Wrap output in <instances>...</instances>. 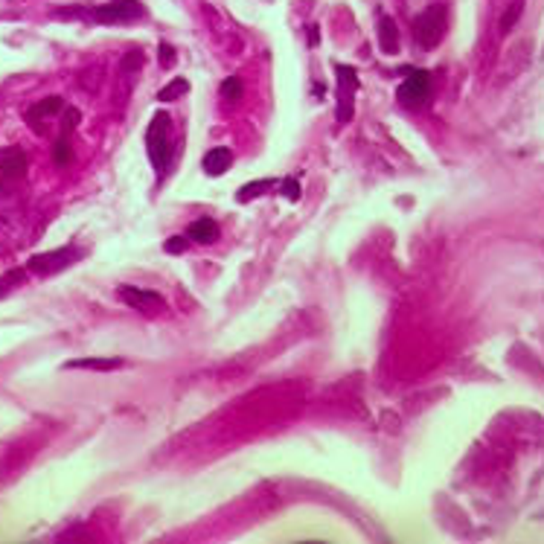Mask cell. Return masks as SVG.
<instances>
[{"label":"cell","mask_w":544,"mask_h":544,"mask_svg":"<svg viewBox=\"0 0 544 544\" xmlns=\"http://www.w3.org/2000/svg\"><path fill=\"white\" fill-rule=\"evenodd\" d=\"M56 18H88L102 27H126V23L146 18V6L140 0H108L102 6H91L88 12L84 6H65L62 12H56Z\"/></svg>","instance_id":"cell-1"},{"label":"cell","mask_w":544,"mask_h":544,"mask_svg":"<svg viewBox=\"0 0 544 544\" xmlns=\"http://www.w3.org/2000/svg\"><path fill=\"white\" fill-rule=\"evenodd\" d=\"M172 117L166 111H157L149 123V131H146V149H149V161L154 166V172L166 178L169 166H172V157H175V146H172Z\"/></svg>","instance_id":"cell-2"},{"label":"cell","mask_w":544,"mask_h":544,"mask_svg":"<svg viewBox=\"0 0 544 544\" xmlns=\"http://www.w3.org/2000/svg\"><path fill=\"white\" fill-rule=\"evenodd\" d=\"M445 27H449V9H445L443 4L428 6L417 18V23H414L417 44L422 47V50H431V47H437L443 41V35H445Z\"/></svg>","instance_id":"cell-3"},{"label":"cell","mask_w":544,"mask_h":544,"mask_svg":"<svg viewBox=\"0 0 544 544\" xmlns=\"http://www.w3.org/2000/svg\"><path fill=\"white\" fill-rule=\"evenodd\" d=\"M335 76H338L335 119H338V126H347L349 119H353V111H355V93L361 88V79H358V70L349 67V65H335Z\"/></svg>","instance_id":"cell-4"},{"label":"cell","mask_w":544,"mask_h":544,"mask_svg":"<svg viewBox=\"0 0 544 544\" xmlns=\"http://www.w3.org/2000/svg\"><path fill=\"white\" fill-rule=\"evenodd\" d=\"M82 259V250L74 245H65V248H56V250H47V253H35L27 262V271L35 276H53L58 271L70 268Z\"/></svg>","instance_id":"cell-5"},{"label":"cell","mask_w":544,"mask_h":544,"mask_svg":"<svg viewBox=\"0 0 544 544\" xmlns=\"http://www.w3.org/2000/svg\"><path fill=\"white\" fill-rule=\"evenodd\" d=\"M428 96H431V74L428 70H408V79L396 88V100L408 108H417L422 102H428Z\"/></svg>","instance_id":"cell-6"},{"label":"cell","mask_w":544,"mask_h":544,"mask_svg":"<svg viewBox=\"0 0 544 544\" xmlns=\"http://www.w3.org/2000/svg\"><path fill=\"white\" fill-rule=\"evenodd\" d=\"M119 300H123L126 306H131L140 314H161L166 311V300L152 292V288H137V285H119Z\"/></svg>","instance_id":"cell-7"},{"label":"cell","mask_w":544,"mask_h":544,"mask_svg":"<svg viewBox=\"0 0 544 544\" xmlns=\"http://www.w3.org/2000/svg\"><path fill=\"white\" fill-rule=\"evenodd\" d=\"M27 152L21 146H6L0 149V187H12L18 180L27 178Z\"/></svg>","instance_id":"cell-8"},{"label":"cell","mask_w":544,"mask_h":544,"mask_svg":"<svg viewBox=\"0 0 544 544\" xmlns=\"http://www.w3.org/2000/svg\"><path fill=\"white\" fill-rule=\"evenodd\" d=\"M65 108H67V102L62 100V96H47V100H41V102H35L32 108H27L23 119H27L32 131L47 135V123H53L56 117H62Z\"/></svg>","instance_id":"cell-9"},{"label":"cell","mask_w":544,"mask_h":544,"mask_svg":"<svg viewBox=\"0 0 544 544\" xmlns=\"http://www.w3.org/2000/svg\"><path fill=\"white\" fill-rule=\"evenodd\" d=\"M82 114L76 111V108H65L62 111V135H58L56 146H53V161L56 166H67L70 163V154H74V131L79 126Z\"/></svg>","instance_id":"cell-10"},{"label":"cell","mask_w":544,"mask_h":544,"mask_svg":"<svg viewBox=\"0 0 544 544\" xmlns=\"http://www.w3.org/2000/svg\"><path fill=\"white\" fill-rule=\"evenodd\" d=\"M231 166H233V152L227 149V146H215V149H210L207 154H204V161H201L204 175H210V178L224 175Z\"/></svg>","instance_id":"cell-11"},{"label":"cell","mask_w":544,"mask_h":544,"mask_svg":"<svg viewBox=\"0 0 544 544\" xmlns=\"http://www.w3.org/2000/svg\"><path fill=\"white\" fill-rule=\"evenodd\" d=\"M187 239L198 241V245H213V241L219 239V224L204 215V219H196L187 227Z\"/></svg>","instance_id":"cell-12"},{"label":"cell","mask_w":544,"mask_h":544,"mask_svg":"<svg viewBox=\"0 0 544 544\" xmlns=\"http://www.w3.org/2000/svg\"><path fill=\"white\" fill-rule=\"evenodd\" d=\"M67 370H96V373H108V370H119L126 367V358H74L65 364Z\"/></svg>","instance_id":"cell-13"},{"label":"cell","mask_w":544,"mask_h":544,"mask_svg":"<svg viewBox=\"0 0 544 544\" xmlns=\"http://www.w3.org/2000/svg\"><path fill=\"white\" fill-rule=\"evenodd\" d=\"M280 180H274V178H259V180H250V184H245V187H239V192H236V201L239 204H248V201H257V198H262L265 192H271Z\"/></svg>","instance_id":"cell-14"},{"label":"cell","mask_w":544,"mask_h":544,"mask_svg":"<svg viewBox=\"0 0 544 544\" xmlns=\"http://www.w3.org/2000/svg\"><path fill=\"white\" fill-rule=\"evenodd\" d=\"M379 47L384 53H396L399 50V30H396V21L382 15L379 18Z\"/></svg>","instance_id":"cell-15"},{"label":"cell","mask_w":544,"mask_h":544,"mask_svg":"<svg viewBox=\"0 0 544 544\" xmlns=\"http://www.w3.org/2000/svg\"><path fill=\"white\" fill-rule=\"evenodd\" d=\"M184 93H189V82L184 76H178V79L169 82L161 93H157V102H172V100H178V96H184Z\"/></svg>","instance_id":"cell-16"},{"label":"cell","mask_w":544,"mask_h":544,"mask_svg":"<svg viewBox=\"0 0 544 544\" xmlns=\"http://www.w3.org/2000/svg\"><path fill=\"white\" fill-rule=\"evenodd\" d=\"M219 93L224 96L227 102H239V100H241V79H239V76L224 79L222 88H219Z\"/></svg>","instance_id":"cell-17"},{"label":"cell","mask_w":544,"mask_h":544,"mask_svg":"<svg viewBox=\"0 0 544 544\" xmlns=\"http://www.w3.org/2000/svg\"><path fill=\"white\" fill-rule=\"evenodd\" d=\"M280 192L288 198V201H300V180L294 178H283L280 180Z\"/></svg>","instance_id":"cell-18"},{"label":"cell","mask_w":544,"mask_h":544,"mask_svg":"<svg viewBox=\"0 0 544 544\" xmlns=\"http://www.w3.org/2000/svg\"><path fill=\"white\" fill-rule=\"evenodd\" d=\"M187 245H189V239H187V236H169V239L163 241V250H166V253H172V257H175V253H184Z\"/></svg>","instance_id":"cell-19"},{"label":"cell","mask_w":544,"mask_h":544,"mask_svg":"<svg viewBox=\"0 0 544 544\" xmlns=\"http://www.w3.org/2000/svg\"><path fill=\"white\" fill-rule=\"evenodd\" d=\"M522 6H524V0H513V6H510V15H506L504 21H501V30L506 32L513 27V23L518 21V15H522Z\"/></svg>","instance_id":"cell-20"},{"label":"cell","mask_w":544,"mask_h":544,"mask_svg":"<svg viewBox=\"0 0 544 544\" xmlns=\"http://www.w3.org/2000/svg\"><path fill=\"white\" fill-rule=\"evenodd\" d=\"M175 65V50L169 44H161V67H172Z\"/></svg>","instance_id":"cell-21"},{"label":"cell","mask_w":544,"mask_h":544,"mask_svg":"<svg viewBox=\"0 0 544 544\" xmlns=\"http://www.w3.org/2000/svg\"><path fill=\"white\" fill-rule=\"evenodd\" d=\"M6 294H9V283L0 280V297H6Z\"/></svg>","instance_id":"cell-22"}]
</instances>
